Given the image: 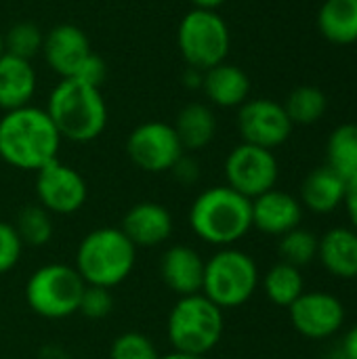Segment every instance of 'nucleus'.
<instances>
[{"mask_svg":"<svg viewBox=\"0 0 357 359\" xmlns=\"http://www.w3.org/2000/svg\"><path fill=\"white\" fill-rule=\"evenodd\" d=\"M61 135L44 107L23 105L0 118V160L25 172H38L57 160Z\"/></svg>","mask_w":357,"mask_h":359,"instance_id":"1","label":"nucleus"},{"mask_svg":"<svg viewBox=\"0 0 357 359\" xmlns=\"http://www.w3.org/2000/svg\"><path fill=\"white\" fill-rule=\"evenodd\" d=\"M187 221L198 240L227 248L252 229V200L229 185H215L194 198Z\"/></svg>","mask_w":357,"mask_h":359,"instance_id":"2","label":"nucleus"},{"mask_svg":"<svg viewBox=\"0 0 357 359\" xmlns=\"http://www.w3.org/2000/svg\"><path fill=\"white\" fill-rule=\"evenodd\" d=\"M46 114L63 141L90 143L107 126V103L101 86L76 78H61L50 90Z\"/></svg>","mask_w":357,"mask_h":359,"instance_id":"3","label":"nucleus"},{"mask_svg":"<svg viewBox=\"0 0 357 359\" xmlns=\"http://www.w3.org/2000/svg\"><path fill=\"white\" fill-rule=\"evenodd\" d=\"M137 265V248L120 227H97L88 231L78 248L74 267L86 286L116 288L128 280Z\"/></svg>","mask_w":357,"mask_h":359,"instance_id":"4","label":"nucleus"},{"mask_svg":"<svg viewBox=\"0 0 357 359\" xmlns=\"http://www.w3.org/2000/svg\"><path fill=\"white\" fill-rule=\"evenodd\" d=\"M225 316L202 292L179 297L166 320V337L175 351L208 355L223 339Z\"/></svg>","mask_w":357,"mask_h":359,"instance_id":"5","label":"nucleus"},{"mask_svg":"<svg viewBox=\"0 0 357 359\" xmlns=\"http://www.w3.org/2000/svg\"><path fill=\"white\" fill-rule=\"evenodd\" d=\"M261 282L255 259L234 246L219 248L204 265L202 294L217 307L236 309L252 299Z\"/></svg>","mask_w":357,"mask_h":359,"instance_id":"6","label":"nucleus"},{"mask_svg":"<svg viewBox=\"0 0 357 359\" xmlns=\"http://www.w3.org/2000/svg\"><path fill=\"white\" fill-rule=\"evenodd\" d=\"M86 284L74 265L46 263L34 269L25 282V303L42 320H67L78 313Z\"/></svg>","mask_w":357,"mask_h":359,"instance_id":"7","label":"nucleus"},{"mask_svg":"<svg viewBox=\"0 0 357 359\" xmlns=\"http://www.w3.org/2000/svg\"><path fill=\"white\" fill-rule=\"evenodd\" d=\"M46 65L61 78H76L101 86L105 80V61L90 48V40L82 27L59 23L44 34L42 50Z\"/></svg>","mask_w":357,"mask_h":359,"instance_id":"8","label":"nucleus"},{"mask_svg":"<svg viewBox=\"0 0 357 359\" xmlns=\"http://www.w3.org/2000/svg\"><path fill=\"white\" fill-rule=\"evenodd\" d=\"M231 34L227 21L217 11L191 8L177 27V48L187 67L206 72L227 61Z\"/></svg>","mask_w":357,"mask_h":359,"instance_id":"9","label":"nucleus"},{"mask_svg":"<svg viewBox=\"0 0 357 359\" xmlns=\"http://www.w3.org/2000/svg\"><path fill=\"white\" fill-rule=\"evenodd\" d=\"M185 154L173 124L149 120L135 126L126 137V156L143 172H170L177 160Z\"/></svg>","mask_w":357,"mask_h":359,"instance_id":"10","label":"nucleus"},{"mask_svg":"<svg viewBox=\"0 0 357 359\" xmlns=\"http://www.w3.org/2000/svg\"><path fill=\"white\" fill-rule=\"evenodd\" d=\"M280 166L271 149L250 143L236 145L225 158V185L238 194L255 200L257 196L276 187Z\"/></svg>","mask_w":357,"mask_h":359,"instance_id":"11","label":"nucleus"},{"mask_svg":"<svg viewBox=\"0 0 357 359\" xmlns=\"http://www.w3.org/2000/svg\"><path fill=\"white\" fill-rule=\"evenodd\" d=\"M34 189L36 202L53 217L76 215L88 198V185L84 177L76 168L59 162V158L36 172Z\"/></svg>","mask_w":357,"mask_h":359,"instance_id":"12","label":"nucleus"},{"mask_svg":"<svg viewBox=\"0 0 357 359\" xmlns=\"http://www.w3.org/2000/svg\"><path fill=\"white\" fill-rule=\"evenodd\" d=\"M236 122L242 143H250L271 151L284 145L295 128L284 105L265 97L248 99L246 103H242L238 107Z\"/></svg>","mask_w":357,"mask_h":359,"instance_id":"13","label":"nucleus"},{"mask_svg":"<svg viewBox=\"0 0 357 359\" xmlns=\"http://www.w3.org/2000/svg\"><path fill=\"white\" fill-rule=\"evenodd\" d=\"M292 328L311 341H324L337 334L345 324V307L330 292H303L288 307Z\"/></svg>","mask_w":357,"mask_h":359,"instance_id":"14","label":"nucleus"},{"mask_svg":"<svg viewBox=\"0 0 357 359\" xmlns=\"http://www.w3.org/2000/svg\"><path fill=\"white\" fill-rule=\"evenodd\" d=\"M120 229L137 250L158 248L170 240L175 231V219L160 202H139L126 210Z\"/></svg>","mask_w":357,"mask_h":359,"instance_id":"15","label":"nucleus"},{"mask_svg":"<svg viewBox=\"0 0 357 359\" xmlns=\"http://www.w3.org/2000/svg\"><path fill=\"white\" fill-rule=\"evenodd\" d=\"M206 259L187 244H173L160 257V280L177 297L202 292Z\"/></svg>","mask_w":357,"mask_h":359,"instance_id":"16","label":"nucleus"},{"mask_svg":"<svg viewBox=\"0 0 357 359\" xmlns=\"http://www.w3.org/2000/svg\"><path fill=\"white\" fill-rule=\"evenodd\" d=\"M301 202L282 189H269L252 200V227L267 236H284L301 225Z\"/></svg>","mask_w":357,"mask_h":359,"instance_id":"17","label":"nucleus"},{"mask_svg":"<svg viewBox=\"0 0 357 359\" xmlns=\"http://www.w3.org/2000/svg\"><path fill=\"white\" fill-rule=\"evenodd\" d=\"M206 99L223 109L240 107L250 99V78L248 74L234 63H219L202 72V86Z\"/></svg>","mask_w":357,"mask_h":359,"instance_id":"18","label":"nucleus"},{"mask_svg":"<svg viewBox=\"0 0 357 359\" xmlns=\"http://www.w3.org/2000/svg\"><path fill=\"white\" fill-rule=\"evenodd\" d=\"M318 257L324 269L339 280L357 278V231L353 227H335L320 238Z\"/></svg>","mask_w":357,"mask_h":359,"instance_id":"19","label":"nucleus"},{"mask_svg":"<svg viewBox=\"0 0 357 359\" xmlns=\"http://www.w3.org/2000/svg\"><path fill=\"white\" fill-rule=\"evenodd\" d=\"M36 93V69L32 61L4 53L0 57V109L11 111L29 105Z\"/></svg>","mask_w":357,"mask_h":359,"instance_id":"20","label":"nucleus"},{"mask_svg":"<svg viewBox=\"0 0 357 359\" xmlns=\"http://www.w3.org/2000/svg\"><path fill=\"white\" fill-rule=\"evenodd\" d=\"M347 181L328 166L311 170L301 185V206L316 212L328 215L345 202Z\"/></svg>","mask_w":357,"mask_h":359,"instance_id":"21","label":"nucleus"},{"mask_svg":"<svg viewBox=\"0 0 357 359\" xmlns=\"http://www.w3.org/2000/svg\"><path fill=\"white\" fill-rule=\"evenodd\" d=\"M185 151H200L208 147L217 135V116L206 103H187L179 109L173 124Z\"/></svg>","mask_w":357,"mask_h":359,"instance_id":"22","label":"nucleus"},{"mask_svg":"<svg viewBox=\"0 0 357 359\" xmlns=\"http://www.w3.org/2000/svg\"><path fill=\"white\" fill-rule=\"evenodd\" d=\"M318 29L332 44L357 42V0H324L318 11Z\"/></svg>","mask_w":357,"mask_h":359,"instance_id":"23","label":"nucleus"},{"mask_svg":"<svg viewBox=\"0 0 357 359\" xmlns=\"http://www.w3.org/2000/svg\"><path fill=\"white\" fill-rule=\"evenodd\" d=\"M326 166L341 175L345 181L357 175V124H339L326 143Z\"/></svg>","mask_w":357,"mask_h":359,"instance_id":"24","label":"nucleus"},{"mask_svg":"<svg viewBox=\"0 0 357 359\" xmlns=\"http://www.w3.org/2000/svg\"><path fill=\"white\" fill-rule=\"evenodd\" d=\"M263 292L274 305L288 309L305 292V282H303L301 269L295 265H288L284 261L276 263L263 276Z\"/></svg>","mask_w":357,"mask_h":359,"instance_id":"25","label":"nucleus"},{"mask_svg":"<svg viewBox=\"0 0 357 359\" xmlns=\"http://www.w3.org/2000/svg\"><path fill=\"white\" fill-rule=\"evenodd\" d=\"M13 227L19 240L23 242V246H29V248H44L55 236L53 215L46 208H42L38 202L25 204L17 212Z\"/></svg>","mask_w":357,"mask_h":359,"instance_id":"26","label":"nucleus"},{"mask_svg":"<svg viewBox=\"0 0 357 359\" xmlns=\"http://www.w3.org/2000/svg\"><path fill=\"white\" fill-rule=\"evenodd\" d=\"M282 105L292 124L309 126L324 118L328 109V97L324 95L322 88L305 84V86H297L295 90H290V95L286 97V103Z\"/></svg>","mask_w":357,"mask_h":359,"instance_id":"27","label":"nucleus"},{"mask_svg":"<svg viewBox=\"0 0 357 359\" xmlns=\"http://www.w3.org/2000/svg\"><path fill=\"white\" fill-rule=\"evenodd\" d=\"M318 244H320L318 236H314L311 231H307L303 227H297V229L280 236L278 250H280V257L284 263L301 269L303 265H309L318 257Z\"/></svg>","mask_w":357,"mask_h":359,"instance_id":"28","label":"nucleus"},{"mask_svg":"<svg viewBox=\"0 0 357 359\" xmlns=\"http://www.w3.org/2000/svg\"><path fill=\"white\" fill-rule=\"evenodd\" d=\"M2 38H4V53L32 61V57H36L42 50L44 34L36 23L19 21V23H13L6 29V34H2Z\"/></svg>","mask_w":357,"mask_h":359,"instance_id":"29","label":"nucleus"},{"mask_svg":"<svg viewBox=\"0 0 357 359\" xmlns=\"http://www.w3.org/2000/svg\"><path fill=\"white\" fill-rule=\"evenodd\" d=\"M109 359H160L156 345L141 332H124L114 339Z\"/></svg>","mask_w":357,"mask_h":359,"instance_id":"30","label":"nucleus"},{"mask_svg":"<svg viewBox=\"0 0 357 359\" xmlns=\"http://www.w3.org/2000/svg\"><path fill=\"white\" fill-rule=\"evenodd\" d=\"M114 311V294L101 286H86L80 299L78 313L86 320H105Z\"/></svg>","mask_w":357,"mask_h":359,"instance_id":"31","label":"nucleus"},{"mask_svg":"<svg viewBox=\"0 0 357 359\" xmlns=\"http://www.w3.org/2000/svg\"><path fill=\"white\" fill-rule=\"evenodd\" d=\"M23 242L19 240L13 223L0 221V276L13 271L23 255Z\"/></svg>","mask_w":357,"mask_h":359,"instance_id":"32","label":"nucleus"},{"mask_svg":"<svg viewBox=\"0 0 357 359\" xmlns=\"http://www.w3.org/2000/svg\"><path fill=\"white\" fill-rule=\"evenodd\" d=\"M170 172H173V177H175L179 183H183V185H194V183L200 179V164H198V160H196L194 156L183 154V156L177 160V164L170 168Z\"/></svg>","mask_w":357,"mask_h":359,"instance_id":"33","label":"nucleus"},{"mask_svg":"<svg viewBox=\"0 0 357 359\" xmlns=\"http://www.w3.org/2000/svg\"><path fill=\"white\" fill-rule=\"evenodd\" d=\"M343 204L347 208V215H349V221H351L353 229L357 231V175L347 181V191H345V202Z\"/></svg>","mask_w":357,"mask_h":359,"instance_id":"34","label":"nucleus"},{"mask_svg":"<svg viewBox=\"0 0 357 359\" xmlns=\"http://www.w3.org/2000/svg\"><path fill=\"white\" fill-rule=\"evenodd\" d=\"M343 359H357V326H353L343 341Z\"/></svg>","mask_w":357,"mask_h":359,"instance_id":"35","label":"nucleus"},{"mask_svg":"<svg viewBox=\"0 0 357 359\" xmlns=\"http://www.w3.org/2000/svg\"><path fill=\"white\" fill-rule=\"evenodd\" d=\"M194 4V8H206V11H217L219 6H223L229 0H189Z\"/></svg>","mask_w":357,"mask_h":359,"instance_id":"36","label":"nucleus"},{"mask_svg":"<svg viewBox=\"0 0 357 359\" xmlns=\"http://www.w3.org/2000/svg\"><path fill=\"white\" fill-rule=\"evenodd\" d=\"M160 359H206V355H191V353H183V351H170L166 355H160Z\"/></svg>","mask_w":357,"mask_h":359,"instance_id":"37","label":"nucleus"},{"mask_svg":"<svg viewBox=\"0 0 357 359\" xmlns=\"http://www.w3.org/2000/svg\"><path fill=\"white\" fill-rule=\"evenodd\" d=\"M4 55V38H2V32H0V57Z\"/></svg>","mask_w":357,"mask_h":359,"instance_id":"38","label":"nucleus"},{"mask_svg":"<svg viewBox=\"0 0 357 359\" xmlns=\"http://www.w3.org/2000/svg\"><path fill=\"white\" fill-rule=\"evenodd\" d=\"M0 330H2V326H0Z\"/></svg>","mask_w":357,"mask_h":359,"instance_id":"39","label":"nucleus"}]
</instances>
